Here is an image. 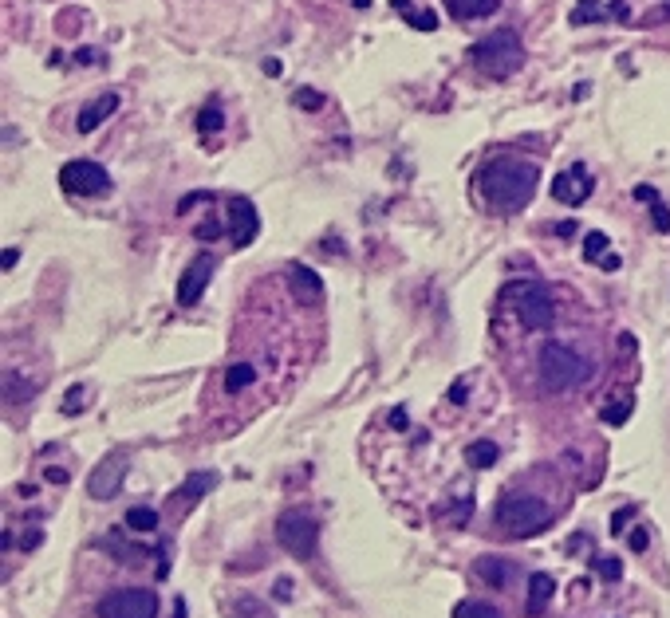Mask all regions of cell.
<instances>
[{
  "instance_id": "1",
  "label": "cell",
  "mask_w": 670,
  "mask_h": 618,
  "mask_svg": "<svg viewBox=\"0 0 670 618\" xmlns=\"http://www.w3.org/2000/svg\"><path fill=\"white\" fill-rule=\"evenodd\" d=\"M536 186H540V170L533 162H517V158H501L493 166L481 170V193L505 209V213H517L533 201Z\"/></svg>"
},
{
  "instance_id": "2",
  "label": "cell",
  "mask_w": 670,
  "mask_h": 618,
  "mask_svg": "<svg viewBox=\"0 0 670 618\" xmlns=\"http://www.w3.org/2000/svg\"><path fill=\"white\" fill-rule=\"evenodd\" d=\"M473 63L489 75V79H509L525 67V44L517 32L509 28H497L493 36H485L477 48H473Z\"/></svg>"
},
{
  "instance_id": "3",
  "label": "cell",
  "mask_w": 670,
  "mask_h": 618,
  "mask_svg": "<svg viewBox=\"0 0 670 618\" xmlns=\"http://www.w3.org/2000/svg\"><path fill=\"white\" fill-rule=\"evenodd\" d=\"M497 524H501L509 536L525 540V536H536L540 528H548V524H552V508H548L540 496L513 493V496H505V500L497 504Z\"/></svg>"
},
{
  "instance_id": "4",
  "label": "cell",
  "mask_w": 670,
  "mask_h": 618,
  "mask_svg": "<svg viewBox=\"0 0 670 618\" xmlns=\"http://www.w3.org/2000/svg\"><path fill=\"white\" fill-rule=\"evenodd\" d=\"M588 374H592L588 359L576 355L572 347H564V343H544V347H540V378H544L548 390H572V386H584Z\"/></svg>"
},
{
  "instance_id": "5",
  "label": "cell",
  "mask_w": 670,
  "mask_h": 618,
  "mask_svg": "<svg viewBox=\"0 0 670 618\" xmlns=\"http://www.w3.org/2000/svg\"><path fill=\"white\" fill-rule=\"evenodd\" d=\"M505 300L513 304L525 331H544L556 319V304H552V296H548V288L540 280H513L505 288Z\"/></svg>"
},
{
  "instance_id": "6",
  "label": "cell",
  "mask_w": 670,
  "mask_h": 618,
  "mask_svg": "<svg viewBox=\"0 0 670 618\" xmlns=\"http://www.w3.org/2000/svg\"><path fill=\"white\" fill-rule=\"evenodd\" d=\"M276 540L288 556L296 559H312L316 556V540H320V524L304 512H288L276 520Z\"/></svg>"
},
{
  "instance_id": "7",
  "label": "cell",
  "mask_w": 670,
  "mask_h": 618,
  "mask_svg": "<svg viewBox=\"0 0 670 618\" xmlns=\"http://www.w3.org/2000/svg\"><path fill=\"white\" fill-rule=\"evenodd\" d=\"M99 618H158V595L142 591V587H123L99 599L95 607Z\"/></svg>"
},
{
  "instance_id": "8",
  "label": "cell",
  "mask_w": 670,
  "mask_h": 618,
  "mask_svg": "<svg viewBox=\"0 0 670 618\" xmlns=\"http://www.w3.org/2000/svg\"><path fill=\"white\" fill-rule=\"evenodd\" d=\"M60 186L75 197H107L111 193V174L99 166V162H87V158H75L60 170Z\"/></svg>"
},
{
  "instance_id": "9",
  "label": "cell",
  "mask_w": 670,
  "mask_h": 618,
  "mask_svg": "<svg viewBox=\"0 0 670 618\" xmlns=\"http://www.w3.org/2000/svg\"><path fill=\"white\" fill-rule=\"evenodd\" d=\"M127 469H131V453L127 449H111L99 461V469L87 477V493L95 496V500H115L119 489H123V481H127Z\"/></svg>"
},
{
  "instance_id": "10",
  "label": "cell",
  "mask_w": 670,
  "mask_h": 618,
  "mask_svg": "<svg viewBox=\"0 0 670 618\" xmlns=\"http://www.w3.org/2000/svg\"><path fill=\"white\" fill-rule=\"evenodd\" d=\"M225 225H229V241H233V248H249L253 245V237L261 233L257 205H253L249 197H233V201H229V217H225Z\"/></svg>"
},
{
  "instance_id": "11",
  "label": "cell",
  "mask_w": 670,
  "mask_h": 618,
  "mask_svg": "<svg viewBox=\"0 0 670 618\" xmlns=\"http://www.w3.org/2000/svg\"><path fill=\"white\" fill-rule=\"evenodd\" d=\"M552 197H556L560 205H584V201L592 197V178H588V170H584V166H572V170L556 174Z\"/></svg>"
},
{
  "instance_id": "12",
  "label": "cell",
  "mask_w": 670,
  "mask_h": 618,
  "mask_svg": "<svg viewBox=\"0 0 670 618\" xmlns=\"http://www.w3.org/2000/svg\"><path fill=\"white\" fill-rule=\"evenodd\" d=\"M209 276H213V256H209V252H201L198 260L186 268L182 284H178V304H182V308H194L201 296H205V284H209Z\"/></svg>"
},
{
  "instance_id": "13",
  "label": "cell",
  "mask_w": 670,
  "mask_h": 618,
  "mask_svg": "<svg viewBox=\"0 0 670 618\" xmlns=\"http://www.w3.org/2000/svg\"><path fill=\"white\" fill-rule=\"evenodd\" d=\"M288 288L300 304H316L320 300V276L308 264H288Z\"/></svg>"
},
{
  "instance_id": "14",
  "label": "cell",
  "mask_w": 670,
  "mask_h": 618,
  "mask_svg": "<svg viewBox=\"0 0 670 618\" xmlns=\"http://www.w3.org/2000/svg\"><path fill=\"white\" fill-rule=\"evenodd\" d=\"M115 111H119V95H111V91H107V95L91 99V103L79 111V130H83V134H91L99 123H107Z\"/></svg>"
},
{
  "instance_id": "15",
  "label": "cell",
  "mask_w": 670,
  "mask_h": 618,
  "mask_svg": "<svg viewBox=\"0 0 670 618\" xmlns=\"http://www.w3.org/2000/svg\"><path fill=\"white\" fill-rule=\"evenodd\" d=\"M552 595H556V579L552 575H544V571H536V575H529V615H544L548 611V603H552Z\"/></svg>"
},
{
  "instance_id": "16",
  "label": "cell",
  "mask_w": 670,
  "mask_h": 618,
  "mask_svg": "<svg viewBox=\"0 0 670 618\" xmlns=\"http://www.w3.org/2000/svg\"><path fill=\"white\" fill-rule=\"evenodd\" d=\"M450 4V12L458 16V20H477V16H493L497 8H501V0H446Z\"/></svg>"
},
{
  "instance_id": "17",
  "label": "cell",
  "mask_w": 670,
  "mask_h": 618,
  "mask_svg": "<svg viewBox=\"0 0 670 618\" xmlns=\"http://www.w3.org/2000/svg\"><path fill=\"white\" fill-rule=\"evenodd\" d=\"M635 197L647 201V205L655 209V229H659V233H670V209L659 201V193H655L651 186H635Z\"/></svg>"
},
{
  "instance_id": "18",
  "label": "cell",
  "mask_w": 670,
  "mask_h": 618,
  "mask_svg": "<svg viewBox=\"0 0 670 618\" xmlns=\"http://www.w3.org/2000/svg\"><path fill=\"white\" fill-rule=\"evenodd\" d=\"M497 445L493 441H477V445H469L466 449V461H469V469H493L497 465Z\"/></svg>"
},
{
  "instance_id": "19",
  "label": "cell",
  "mask_w": 670,
  "mask_h": 618,
  "mask_svg": "<svg viewBox=\"0 0 670 618\" xmlns=\"http://www.w3.org/2000/svg\"><path fill=\"white\" fill-rule=\"evenodd\" d=\"M477 571H481V579L493 583V587H505V583H509V563H501V559H493V556L477 559Z\"/></svg>"
},
{
  "instance_id": "20",
  "label": "cell",
  "mask_w": 670,
  "mask_h": 618,
  "mask_svg": "<svg viewBox=\"0 0 670 618\" xmlns=\"http://www.w3.org/2000/svg\"><path fill=\"white\" fill-rule=\"evenodd\" d=\"M603 16H607L603 0H580V4L572 8V28H584V24H592V20H603Z\"/></svg>"
},
{
  "instance_id": "21",
  "label": "cell",
  "mask_w": 670,
  "mask_h": 618,
  "mask_svg": "<svg viewBox=\"0 0 670 618\" xmlns=\"http://www.w3.org/2000/svg\"><path fill=\"white\" fill-rule=\"evenodd\" d=\"M257 382V371L249 367V363H237V367H229V374H225V390H245V386H253Z\"/></svg>"
},
{
  "instance_id": "22",
  "label": "cell",
  "mask_w": 670,
  "mask_h": 618,
  "mask_svg": "<svg viewBox=\"0 0 670 618\" xmlns=\"http://www.w3.org/2000/svg\"><path fill=\"white\" fill-rule=\"evenodd\" d=\"M127 528L131 532H154L158 528V512L154 508H131L127 512Z\"/></svg>"
},
{
  "instance_id": "23",
  "label": "cell",
  "mask_w": 670,
  "mask_h": 618,
  "mask_svg": "<svg viewBox=\"0 0 670 618\" xmlns=\"http://www.w3.org/2000/svg\"><path fill=\"white\" fill-rule=\"evenodd\" d=\"M395 4H399L402 16H406V20H410V24L418 28V32H434V28H438V16H434V12H418V8H406V0H395Z\"/></svg>"
},
{
  "instance_id": "24",
  "label": "cell",
  "mask_w": 670,
  "mask_h": 618,
  "mask_svg": "<svg viewBox=\"0 0 670 618\" xmlns=\"http://www.w3.org/2000/svg\"><path fill=\"white\" fill-rule=\"evenodd\" d=\"M217 485V477L213 473H198V477H190L186 485H182V496H190V500H201V496L209 493Z\"/></svg>"
},
{
  "instance_id": "25",
  "label": "cell",
  "mask_w": 670,
  "mask_h": 618,
  "mask_svg": "<svg viewBox=\"0 0 670 618\" xmlns=\"http://www.w3.org/2000/svg\"><path fill=\"white\" fill-rule=\"evenodd\" d=\"M584 256H588L592 264H603V260H607V237H603V233H588V237H584Z\"/></svg>"
},
{
  "instance_id": "26",
  "label": "cell",
  "mask_w": 670,
  "mask_h": 618,
  "mask_svg": "<svg viewBox=\"0 0 670 618\" xmlns=\"http://www.w3.org/2000/svg\"><path fill=\"white\" fill-rule=\"evenodd\" d=\"M627 414H631V398L623 394V398H615V402L603 410V422H611V426H623V422H627Z\"/></svg>"
},
{
  "instance_id": "27",
  "label": "cell",
  "mask_w": 670,
  "mask_h": 618,
  "mask_svg": "<svg viewBox=\"0 0 670 618\" xmlns=\"http://www.w3.org/2000/svg\"><path fill=\"white\" fill-rule=\"evenodd\" d=\"M198 126H201V134H213V130H221L225 126V119H221V111L217 107H205L198 115Z\"/></svg>"
},
{
  "instance_id": "28",
  "label": "cell",
  "mask_w": 670,
  "mask_h": 618,
  "mask_svg": "<svg viewBox=\"0 0 670 618\" xmlns=\"http://www.w3.org/2000/svg\"><path fill=\"white\" fill-rule=\"evenodd\" d=\"M462 618H501V611L489 607V603H469L466 611H462Z\"/></svg>"
},
{
  "instance_id": "29",
  "label": "cell",
  "mask_w": 670,
  "mask_h": 618,
  "mask_svg": "<svg viewBox=\"0 0 670 618\" xmlns=\"http://www.w3.org/2000/svg\"><path fill=\"white\" fill-rule=\"evenodd\" d=\"M79 398H83V390L75 386V390H71V394L64 398V410H67V414H79V410H83V406H79Z\"/></svg>"
},
{
  "instance_id": "30",
  "label": "cell",
  "mask_w": 670,
  "mask_h": 618,
  "mask_svg": "<svg viewBox=\"0 0 670 618\" xmlns=\"http://www.w3.org/2000/svg\"><path fill=\"white\" fill-rule=\"evenodd\" d=\"M600 575L603 579H619V559H600Z\"/></svg>"
},
{
  "instance_id": "31",
  "label": "cell",
  "mask_w": 670,
  "mask_h": 618,
  "mask_svg": "<svg viewBox=\"0 0 670 618\" xmlns=\"http://www.w3.org/2000/svg\"><path fill=\"white\" fill-rule=\"evenodd\" d=\"M296 103H300V107H308V111H312V107H320V103H324V99H320V95H312V91H300V95H296Z\"/></svg>"
},
{
  "instance_id": "32",
  "label": "cell",
  "mask_w": 670,
  "mask_h": 618,
  "mask_svg": "<svg viewBox=\"0 0 670 618\" xmlns=\"http://www.w3.org/2000/svg\"><path fill=\"white\" fill-rule=\"evenodd\" d=\"M631 548H635V552H643V548H647V532H643V528H635V532H631Z\"/></svg>"
},
{
  "instance_id": "33",
  "label": "cell",
  "mask_w": 670,
  "mask_h": 618,
  "mask_svg": "<svg viewBox=\"0 0 670 618\" xmlns=\"http://www.w3.org/2000/svg\"><path fill=\"white\" fill-rule=\"evenodd\" d=\"M288 595H292V583H288V579H280V583H276V599H288Z\"/></svg>"
},
{
  "instance_id": "34",
  "label": "cell",
  "mask_w": 670,
  "mask_h": 618,
  "mask_svg": "<svg viewBox=\"0 0 670 618\" xmlns=\"http://www.w3.org/2000/svg\"><path fill=\"white\" fill-rule=\"evenodd\" d=\"M663 12H667V16H670V0H667V4H663Z\"/></svg>"
}]
</instances>
